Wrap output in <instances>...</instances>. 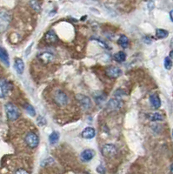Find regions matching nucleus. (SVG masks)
Returning a JSON list of instances; mask_svg holds the SVG:
<instances>
[{
	"label": "nucleus",
	"instance_id": "nucleus-24",
	"mask_svg": "<svg viewBox=\"0 0 173 174\" xmlns=\"http://www.w3.org/2000/svg\"><path fill=\"white\" fill-rule=\"evenodd\" d=\"M25 110H26V112L29 113V115H30L31 117H35L36 116V112H35V109L34 107L31 105H25Z\"/></svg>",
	"mask_w": 173,
	"mask_h": 174
},
{
	"label": "nucleus",
	"instance_id": "nucleus-12",
	"mask_svg": "<svg viewBox=\"0 0 173 174\" xmlns=\"http://www.w3.org/2000/svg\"><path fill=\"white\" fill-rule=\"evenodd\" d=\"M44 40H45V42L48 43V44H55V43L58 42V37L53 30H49L45 33Z\"/></svg>",
	"mask_w": 173,
	"mask_h": 174
},
{
	"label": "nucleus",
	"instance_id": "nucleus-14",
	"mask_svg": "<svg viewBox=\"0 0 173 174\" xmlns=\"http://www.w3.org/2000/svg\"><path fill=\"white\" fill-rule=\"evenodd\" d=\"M150 102L153 108L158 109L161 106V99L157 94H152L150 97Z\"/></svg>",
	"mask_w": 173,
	"mask_h": 174
},
{
	"label": "nucleus",
	"instance_id": "nucleus-11",
	"mask_svg": "<svg viewBox=\"0 0 173 174\" xmlns=\"http://www.w3.org/2000/svg\"><path fill=\"white\" fill-rule=\"evenodd\" d=\"M96 131L93 127H86L82 132V137L86 139H91L95 137Z\"/></svg>",
	"mask_w": 173,
	"mask_h": 174
},
{
	"label": "nucleus",
	"instance_id": "nucleus-30",
	"mask_svg": "<svg viewBox=\"0 0 173 174\" xmlns=\"http://www.w3.org/2000/svg\"><path fill=\"white\" fill-rule=\"evenodd\" d=\"M172 11H171L170 12V18H171V21H172L173 19H172Z\"/></svg>",
	"mask_w": 173,
	"mask_h": 174
},
{
	"label": "nucleus",
	"instance_id": "nucleus-10",
	"mask_svg": "<svg viewBox=\"0 0 173 174\" xmlns=\"http://www.w3.org/2000/svg\"><path fill=\"white\" fill-rule=\"evenodd\" d=\"M122 101L119 99H111L107 104V107L110 110H112V111H117V110H119L122 107Z\"/></svg>",
	"mask_w": 173,
	"mask_h": 174
},
{
	"label": "nucleus",
	"instance_id": "nucleus-5",
	"mask_svg": "<svg viewBox=\"0 0 173 174\" xmlns=\"http://www.w3.org/2000/svg\"><path fill=\"white\" fill-rule=\"evenodd\" d=\"M12 89V84L5 78H0V98H5Z\"/></svg>",
	"mask_w": 173,
	"mask_h": 174
},
{
	"label": "nucleus",
	"instance_id": "nucleus-1",
	"mask_svg": "<svg viewBox=\"0 0 173 174\" xmlns=\"http://www.w3.org/2000/svg\"><path fill=\"white\" fill-rule=\"evenodd\" d=\"M5 109L6 115H7V118L9 120L15 121L19 118L20 112H19L18 108L15 105H13L12 103H7L5 105Z\"/></svg>",
	"mask_w": 173,
	"mask_h": 174
},
{
	"label": "nucleus",
	"instance_id": "nucleus-26",
	"mask_svg": "<svg viewBox=\"0 0 173 174\" xmlns=\"http://www.w3.org/2000/svg\"><path fill=\"white\" fill-rule=\"evenodd\" d=\"M37 125H38V126H43L46 125V120H45V119H44V117H41V116L37 117Z\"/></svg>",
	"mask_w": 173,
	"mask_h": 174
},
{
	"label": "nucleus",
	"instance_id": "nucleus-15",
	"mask_svg": "<svg viewBox=\"0 0 173 174\" xmlns=\"http://www.w3.org/2000/svg\"><path fill=\"white\" fill-rule=\"evenodd\" d=\"M0 60H1L6 66H10V59H9L8 52L6 51L5 49H4L2 46H0Z\"/></svg>",
	"mask_w": 173,
	"mask_h": 174
},
{
	"label": "nucleus",
	"instance_id": "nucleus-8",
	"mask_svg": "<svg viewBox=\"0 0 173 174\" xmlns=\"http://www.w3.org/2000/svg\"><path fill=\"white\" fill-rule=\"evenodd\" d=\"M78 100L80 103L81 106L84 109V110H89L91 106V102L88 97L84 96V95H78L77 96Z\"/></svg>",
	"mask_w": 173,
	"mask_h": 174
},
{
	"label": "nucleus",
	"instance_id": "nucleus-18",
	"mask_svg": "<svg viewBox=\"0 0 173 174\" xmlns=\"http://www.w3.org/2000/svg\"><path fill=\"white\" fill-rule=\"evenodd\" d=\"M58 140H59V133L58 132H53L49 136V142L52 145L57 144Z\"/></svg>",
	"mask_w": 173,
	"mask_h": 174
},
{
	"label": "nucleus",
	"instance_id": "nucleus-7",
	"mask_svg": "<svg viewBox=\"0 0 173 174\" xmlns=\"http://www.w3.org/2000/svg\"><path fill=\"white\" fill-rule=\"evenodd\" d=\"M106 74L110 78H116L122 74V71L116 66H110L106 69Z\"/></svg>",
	"mask_w": 173,
	"mask_h": 174
},
{
	"label": "nucleus",
	"instance_id": "nucleus-4",
	"mask_svg": "<svg viewBox=\"0 0 173 174\" xmlns=\"http://www.w3.org/2000/svg\"><path fill=\"white\" fill-rule=\"evenodd\" d=\"M25 143L30 148H36L39 144V138L34 132H29L25 136Z\"/></svg>",
	"mask_w": 173,
	"mask_h": 174
},
{
	"label": "nucleus",
	"instance_id": "nucleus-27",
	"mask_svg": "<svg viewBox=\"0 0 173 174\" xmlns=\"http://www.w3.org/2000/svg\"><path fill=\"white\" fill-rule=\"evenodd\" d=\"M97 172L99 174H105L106 173V170L104 168V166L103 165H100L97 167Z\"/></svg>",
	"mask_w": 173,
	"mask_h": 174
},
{
	"label": "nucleus",
	"instance_id": "nucleus-9",
	"mask_svg": "<svg viewBox=\"0 0 173 174\" xmlns=\"http://www.w3.org/2000/svg\"><path fill=\"white\" fill-rule=\"evenodd\" d=\"M95 156V152L94 151L90 150V149H86L82 151L81 155H80V158L82 159V161L84 162H89Z\"/></svg>",
	"mask_w": 173,
	"mask_h": 174
},
{
	"label": "nucleus",
	"instance_id": "nucleus-3",
	"mask_svg": "<svg viewBox=\"0 0 173 174\" xmlns=\"http://www.w3.org/2000/svg\"><path fill=\"white\" fill-rule=\"evenodd\" d=\"M11 23V17L6 12H0V33L5 32Z\"/></svg>",
	"mask_w": 173,
	"mask_h": 174
},
{
	"label": "nucleus",
	"instance_id": "nucleus-16",
	"mask_svg": "<svg viewBox=\"0 0 173 174\" xmlns=\"http://www.w3.org/2000/svg\"><path fill=\"white\" fill-rule=\"evenodd\" d=\"M38 58L40 59L41 61H44V63H50V62L53 61L54 59L53 54H51L50 52H43L38 56Z\"/></svg>",
	"mask_w": 173,
	"mask_h": 174
},
{
	"label": "nucleus",
	"instance_id": "nucleus-2",
	"mask_svg": "<svg viewBox=\"0 0 173 174\" xmlns=\"http://www.w3.org/2000/svg\"><path fill=\"white\" fill-rule=\"evenodd\" d=\"M102 154L106 158H113L118 154L117 147L112 144H106L102 147Z\"/></svg>",
	"mask_w": 173,
	"mask_h": 174
},
{
	"label": "nucleus",
	"instance_id": "nucleus-6",
	"mask_svg": "<svg viewBox=\"0 0 173 174\" xmlns=\"http://www.w3.org/2000/svg\"><path fill=\"white\" fill-rule=\"evenodd\" d=\"M54 101L59 106H65L68 104V97L64 91H58L54 96Z\"/></svg>",
	"mask_w": 173,
	"mask_h": 174
},
{
	"label": "nucleus",
	"instance_id": "nucleus-29",
	"mask_svg": "<svg viewBox=\"0 0 173 174\" xmlns=\"http://www.w3.org/2000/svg\"><path fill=\"white\" fill-rule=\"evenodd\" d=\"M154 7H155L154 2H152V1H150L149 3H148V8H149L150 11H151V10H152Z\"/></svg>",
	"mask_w": 173,
	"mask_h": 174
},
{
	"label": "nucleus",
	"instance_id": "nucleus-13",
	"mask_svg": "<svg viewBox=\"0 0 173 174\" xmlns=\"http://www.w3.org/2000/svg\"><path fill=\"white\" fill-rule=\"evenodd\" d=\"M14 67L16 72H18V74L22 75L24 73V63L21 59H15V63H14Z\"/></svg>",
	"mask_w": 173,
	"mask_h": 174
},
{
	"label": "nucleus",
	"instance_id": "nucleus-25",
	"mask_svg": "<svg viewBox=\"0 0 173 174\" xmlns=\"http://www.w3.org/2000/svg\"><path fill=\"white\" fill-rule=\"evenodd\" d=\"M164 67H165V69H167V70H170V69H171V66H172V62H171V59L170 58V57H166L165 59H164Z\"/></svg>",
	"mask_w": 173,
	"mask_h": 174
},
{
	"label": "nucleus",
	"instance_id": "nucleus-23",
	"mask_svg": "<svg viewBox=\"0 0 173 174\" xmlns=\"http://www.w3.org/2000/svg\"><path fill=\"white\" fill-rule=\"evenodd\" d=\"M30 5L34 11H36V12H40L41 11V6L38 4V2L37 0H30Z\"/></svg>",
	"mask_w": 173,
	"mask_h": 174
},
{
	"label": "nucleus",
	"instance_id": "nucleus-31",
	"mask_svg": "<svg viewBox=\"0 0 173 174\" xmlns=\"http://www.w3.org/2000/svg\"><path fill=\"white\" fill-rule=\"evenodd\" d=\"M172 56H173V51H171V52H170V58L172 59Z\"/></svg>",
	"mask_w": 173,
	"mask_h": 174
},
{
	"label": "nucleus",
	"instance_id": "nucleus-17",
	"mask_svg": "<svg viewBox=\"0 0 173 174\" xmlns=\"http://www.w3.org/2000/svg\"><path fill=\"white\" fill-rule=\"evenodd\" d=\"M94 99H95L96 103L97 105H101L105 101L106 99V96L103 93V92H97L94 94Z\"/></svg>",
	"mask_w": 173,
	"mask_h": 174
},
{
	"label": "nucleus",
	"instance_id": "nucleus-19",
	"mask_svg": "<svg viewBox=\"0 0 173 174\" xmlns=\"http://www.w3.org/2000/svg\"><path fill=\"white\" fill-rule=\"evenodd\" d=\"M118 43V44H119L121 47H123V48L125 49H126L129 46V39L125 35H122V36L120 37Z\"/></svg>",
	"mask_w": 173,
	"mask_h": 174
},
{
	"label": "nucleus",
	"instance_id": "nucleus-22",
	"mask_svg": "<svg viewBox=\"0 0 173 174\" xmlns=\"http://www.w3.org/2000/svg\"><path fill=\"white\" fill-rule=\"evenodd\" d=\"M149 117V119L152 122H156V121H161L163 120V116L160 114L159 112H154V113H151V114L148 115Z\"/></svg>",
	"mask_w": 173,
	"mask_h": 174
},
{
	"label": "nucleus",
	"instance_id": "nucleus-20",
	"mask_svg": "<svg viewBox=\"0 0 173 174\" xmlns=\"http://www.w3.org/2000/svg\"><path fill=\"white\" fill-rule=\"evenodd\" d=\"M169 35V31L166 30H164V29H157L156 30V36L157 38L162 39V38H165L166 37Z\"/></svg>",
	"mask_w": 173,
	"mask_h": 174
},
{
	"label": "nucleus",
	"instance_id": "nucleus-21",
	"mask_svg": "<svg viewBox=\"0 0 173 174\" xmlns=\"http://www.w3.org/2000/svg\"><path fill=\"white\" fill-rule=\"evenodd\" d=\"M114 59L116 60V61H118V62H120V63L125 61L126 59L125 52H124V51H118V52H117L116 54L114 55Z\"/></svg>",
	"mask_w": 173,
	"mask_h": 174
},
{
	"label": "nucleus",
	"instance_id": "nucleus-28",
	"mask_svg": "<svg viewBox=\"0 0 173 174\" xmlns=\"http://www.w3.org/2000/svg\"><path fill=\"white\" fill-rule=\"evenodd\" d=\"M15 174H30L26 170H24V169H18V171L15 172Z\"/></svg>",
	"mask_w": 173,
	"mask_h": 174
}]
</instances>
